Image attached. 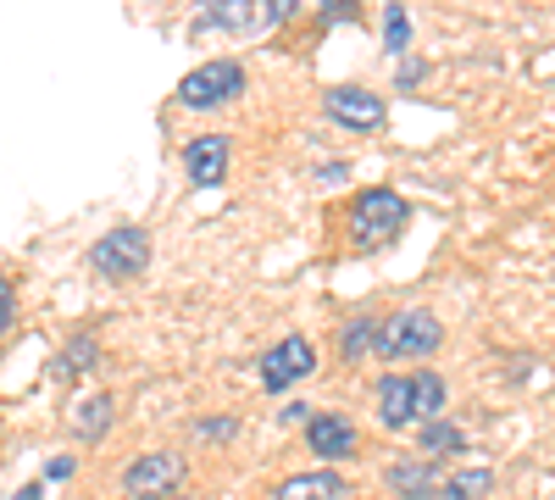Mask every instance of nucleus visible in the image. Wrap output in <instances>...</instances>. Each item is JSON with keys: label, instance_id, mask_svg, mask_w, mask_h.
Masks as SVG:
<instances>
[{"label": "nucleus", "instance_id": "1", "mask_svg": "<svg viewBox=\"0 0 555 500\" xmlns=\"http://www.w3.org/2000/svg\"><path fill=\"white\" fill-rule=\"evenodd\" d=\"M444 395H450V389H444L439 373H384V379H378V423H384V428L428 423V418H439Z\"/></svg>", "mask_w": 555, "mask_h": 500}, {"label": "nucleus", "instance_id": "2", "mask_svg": "<svg viewBox=\"0 0 555 500\" xmlns=\"http://www.w3.org/2000/svg\"><path fill=\"white\" fill-rule=\"evenodd\" d=\"M405 222H411V206L400 190H361L350 206V245L361 256H373L405 234Z\"/></svg>", "mask_w": 555, "mask_h": 500}, {"label": "nucleus", "instance_id": "3", "mask_svg": "<svg viewBox=\"0 0 555 500\" xmlns=\"http://www.w3.org/2000/svg\"><path fill=\"white\" fill-rule=\"evenodd\" d=\"M300 0H206L195 12V28L201 34H240V39H256V34H272L284 17H295Z\"/></svg>", "mask_w": 555, "mask_h": 500}, {"label": "nucleus", "instance_id": "4", "mask_svg": "<svg viewBox=\"0 0 555 500\" xmlns=\"http://www.w3.org/2000/svg\"><path fill=\"white\" fill-rule=\"evenodd\" d=\"M444 345V329H439V317L423 311V306H405L395 311L389 323H384V339H378V356L384 361H423Z\"/></svg>", "mask_w": 555, "mask_h": 500}, {"label": "nucleus", "instance_id": "5", "mask_svg": "<svg viewBox=\"0 0 555 500\" xmlns=\"http://www.w3.org/2000/svg\"><path fill=\"white\" fill-rule=\"evenodd\" d=\"M89 261H95L101 279L128 284V279H139V272L151 267V234H145V229H133V222H122V229H112V234H101V240H95Z\"/></svg>", "mask_w": 555, "mask_h": 500}, {"label": "nucleus", "instance_id": "6", "mask_svg": "<svg viewBox=\"0 0 555 500\" xmlns=\"http://www.w3.org/2000/svg\"><path fill=\"white\" fill-rule=\"evenodd\" d=\"M240 95H245V67L240 62H201L195 73H183V84H178V101L195 106V112L228 106Z\"/></svg>", "mask_w": 555, "mask_h": 500}, {"label": "nucleus", "instance_id": "7", "mask_svg": "<svg viewBox=\"0 0 555 500\" xmlns=\"http://www.w3.org/2000/svg\"><path fill=\"white\" fill-rule=\"evenodd\" d=\"M322 112H328L339 128H350V133H373V128H384V117H389V106H384L378 89H361V84L328 89V95H322Z\"/></svg>", "mask_w": 555, "mask_h": 500}, {"label": "nucleus", "instance_id": "8", "mask_svg": "<svg viewBox=\"0 0 555 500\" xmlns=\"http://www.w3.org/2000/svg\"><path fill=\"white\" fill-rule=\"evenodd\" d=\"M256 373H261V389H267V395H284L289 384H300V379L317 373V350H311V339L289 334V339H278V345L261 356Z\"/></svg>", "mask_w": 555, "mask_h": 500}, {"label": "nucleus", "instance_id": "9", "mask_svg": "<svg viewBox=\"0 0 555 500\" xmlns=\"http://www.w3.org/2000/svg\"><path fill=\"white\" fill-rule=\"evenodd\" d=\"M178 484H183V462L172 457V450L133 457V462L122 467V489H128L133 500H162V495H172Z\"/></svg>", "mask_w": 555, "mask_h": 500}, {"label": "nucleus", "instance_id": "10", "mask_svg": "<svg viewBox=\"0 0 555 500\" xmlns=\"http://www.w3.org/2000/svg\"><path fill=\"white\" fill-rule=\"evenodd\" d=\"M306 445H311L328 467H339V462H350L356 450H361V434H356V423L339 418V412H311V423H306Z\"/></svg>", "mask_w": 555, "mask_h": 500}, {"label": "nucleus", "instance_id": "11", "mask_svg": "<svg viewBox=\"0 0 555 500\" xmlns=\"http://www.w3.org/2000/svg\"><path fill=\"white\" fill-rule=\"evenodd\" d=\"M228 156H234V145H228L222 133H201V140L183 145V172H190V184L217 190L228 178Z\"/></svg>", "mask_w": 555, "mask_h": 500}, {"label": "nucleus", "instance_id": "12", "mask_svg": "<svg viewBox=\"0 0 555 500\" xmlns=\"http://www.w3.org/2000/svg\"><path fill=\"white\" fill-rule=\"evenodd\" d=\"M384 478H389V489H395L400 500H439V484H444V473L434 467V457H423V462H395Z\"/></svg>", "mask_w": 555, "mask_h": 500}, {"label": "nucleus", "instance_id": "13", "mask_svg": "<svg viewBox=\"0 0 555 500\" xmlns=\"http://www.w3.org/2000/svg\"><path fill=\"white\" fill-rule=\"evenodd\" d=\"M350 495V484H345V473H334V467H322V473H295V478H284L272 489V500H345Z\"/></svg>", "mask_w": 555, "mask_h": 500}, {"label": "nucleus", "instance_id": "14", "mask_svg": "<svg viewBox=\"0 0 555 500\" xmlns=\"http://www.w3.org/2000/svg\"><path fill=\"white\" fill-rule=\"evenodd\" d=\"M112 418H117V406H112V395H89V400L78 406V412H73V434H78L83 445H95V439H106Z\"/></svg>", "mask_w": 555, "mask_h": 500}, {"label": "nucleus", "instance_id": "15", "mask_svg": "<svg viewBox=\"0 0 555 500\" xmlns=\"http://www.w3.org/2000/svg\"><path fill=\"white\" fill-rule=\"evenodd\" d=\"M489 489H494V473L489 467H467V473H444L439 500H483Z\"/></svg>", "mask_w": 555, "mask_h": 500}, {"label": "nucleus", "instance_id": "16", "mask_svg": "<svg viewBox=\"0 0 555 500\" xmlns=\"http://www.w3.org/2000/svg\"><path fill=\"white\" fill-rule=\"evenodd\" d=\"M378 339H384V323L378 317H356V323H345V361H356V356H366V350H378Z\"/></svg>", "mask_w": 555, "mask_h": 500}, {"label": "nucleus", "instance_id": "17", "mask_svg": "<svg viewBox=\"0 0 555 500\" xmlns=\"http://www.w3.org/2000/svg\"><path fill=\"white\" fill-rule=\"evenodd\" d=\"M450 450H467V434H461L455 423L428 418V428H423V457H450Z\"/></svg>", "mask_w": 555, "mask_h": 500}, {"label": "nucleus", "instance_id": "18", "mask_svg": "<svg viewBox=\"0 0 555 500\" xmlns=\"http://www.w3.org/2000/svg\"><path fill=\"white\" fill-rule=\"evenodd\" d=\"M384 44H389V51H405V44H411V17H405L400 0L384 7Z\"/></svg>", "mask_w": 555, "mask_h": 500}, {"label": "nucleus", "instance_id": "19", "mask_svg": "<svg viewBox=\"0 0 555 500\" xmlns=\"http://www.w3.org/2000/svg\"><path fill=\"white\" fill-rule=\"evenodd\" d=\"M89 361H95V339H89V334H78V339H73V350L62 356V373L73 379V373H83V368H89Z\"/></svg>", "mask_w": 555, "mask_h": 500}, {"label": "nucleus", "instance_id": "20", "mask_svg": "<svg viewBox=\"0 0 555 500\" xmlns=\"http://www.w3.org/2000/svg\"><path fill=\"white\" fill-rule=\"evenodd\" d=\"M234 418H201L195 423V439H206V445H228V439H234Z\"/></svg>", "mask_w": 555, "mask_h": 500}, {"label": "nucleus", "instance_id": "21", "mask_svg": "<svg viewBox=\"0 0 555 500\" xmlns=\"http://www.w3.org/2000/svg\"><path fill=\"white\" fill-rule=\"evenodd\" d=\"M73 457H51V467H44V478H51V484H62V478H73Z\"/></svg>", "mask_w": 555, "mask_h": 500}, {"label": "nucleus", "instance_id": "22", "mask_svg": "<svg viewBox=\"0 0 555 500\" xmlns=\"http://www.w3.org/2000/svg\"><path fill=\"white\" fill-rule=\"evenodd\" d=\"M0 317H7V334H12V323H17V300H12V290H0Z\"/></svg>", "mask_w": 555, "mask_h": 500}, {"label": "nucleus", "instance_id": "23", "mask_svg": "<svg viewBox=\"0 0 555 500\" xmlns=\"http://www.w3.org/2000/svg\"><path fill=\"white\" fill-rule=\"evenodd\" d=\"M12 500H39V489H23V495H12Z\"/></svg>", "mask_w": 555, "mask_h": 500}]
</instances>
